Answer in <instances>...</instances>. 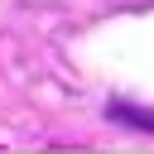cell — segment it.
I'll return each instance as SVG.
<instances>
[{
  "label": "cell",
  "mask_w": 154,
  "mask_h": 154,
  "mask_svg": "<svg viewBox=\"0 0 154 154\" xmlns=\"http://www.w3.org/2000/svg\"><path fill=\"white\" fill-rule=\"evenodd\" d=\"M106 120H120V125H130V130H154V111L130 106V101H111V106H106Z\"/></svg>",
  "instance_id": "6da1fadb"
}]
</instances>
